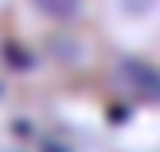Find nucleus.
<instances>
[{"instance_id":"nucleus-2","label":"nucleus","mask_w":160,"mask_h":152,"mask_svg":"<svg viewBox=\"0 0 160 152\" xmlns=\"http://www.w3.org/2000/svg\"><path fill=\"white\" fill-rule=\"evenodd\" d=\"M22 4L38 22L52 26V30H67V26L75 30L93 11V0H22Z\"/></svg>"},{"instance_id":"nucleus-1","label":"nucleus","mask_w":160,"mask_h":152,"mask_svg":"<svg viewBox=\"0 0 160 152\" xmlns=\"http://www.w3.org/2000/svg\"><path fill=\"white\" fill-rule=\"evenodd\" d=\"M104 11L123 41H145L160 30V0H104Z\"/></svg>"}]
</instances>
